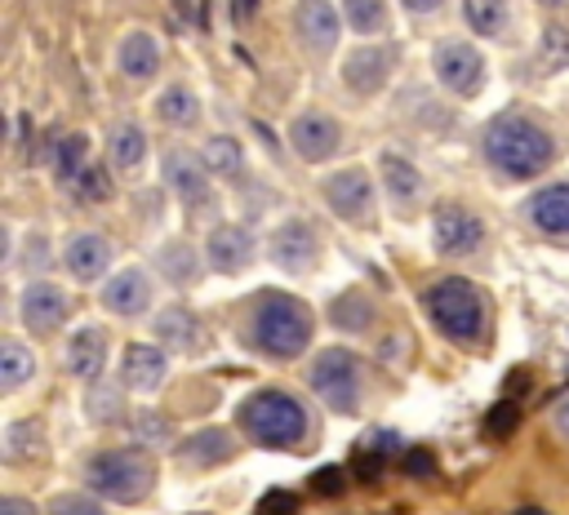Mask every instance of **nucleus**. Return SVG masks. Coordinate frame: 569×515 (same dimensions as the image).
Returning <instances> with one entry per match:
<instances>
[{
  "instance_id": "nucleus-3",
  "label": "nucleus",
  "mask_w": 569,
  "mask_h": 515,
  "mask_svg": "<svg viewBox=\"0 0 569 515\" xmlns=\"http://www.w3.org/2000/svg\"><path fill=\"white\" fill-rule=\"evenodd\" d=\"M236 417H240L244 435H249L253 444H262V448H293V444L307 435V413H302V404H298L289 391H276V386L253 391V395L240 404Z\"/></svg>"
},
{
  "instance_id": "nucleus-43",
  "label": "nucleus",
  "mask_w": 569,
  "mask_h": 515,
  "mask_svg": "<svg viewBox=\"0 0 569 515\" xmlns=\"http://www.w3.org/2000/svg\"><path fill=\"white\" fill-rule=\"evenodd\" d=\"M400 4H405L409 13H436V9L445 4V0H400Z\"/></svg>"
},
{
  "instance_id": "nucleus-30",
  "label": "nucleus",
  "mask_w": 569,
  "mask_h": 515,
  "mask_svg": "<svg viewBox=\"0 0 569 515\" xmlns=\"http://www.w3.org/2000/svg\"><path fill=\"white\" fill-rule=\"evenodd\" d=\"M84 151H89V138H84V133H67V138L58 142V151H53V169H58L62 182H76V178L84 173Z\"/></svg>"
},
{
  "instance_id": "nucleus-44",
  "label": "nucleus",
  "mask_w": 569,
  "mask_h": 515,
  "mask_svg": "<svg viewBox=\"0 0 569 515\" xmlns=\"http://www.w3.org/2000/svg\"><path fill=\"white\" fill-rule=\"evenodd\" d=\"M253 4H258V0H231V18H236V22H244V18L253 13Z\"/></svg>"
},
{
  "instance_id": "nucleus-28",
  "label": "nucleus",
  "mask_w": 569,
  "mask_h": 515,
  "mask_svg": "<svg viewBox=\"0 0 569 515\" xmlns=\"http://www.w3.org/2000/svg\"><path fill=\"white\" fill-rule=\"evenodd\" d=\"M342 22L356 36H373L387 27V0H342Z\"/></svg>"
},
{
  "instance_id": "nucleus-24",
  "label": "nucleus",
  "mask_w": 569,
  "mask_h": 515,
  "mask_svg": "<svg viewBox=\"0 0 569 515\" xmlns=\"http://www.w3.org/2000/svg\"><path fill=\"white\" fill-rule=\"evenodd\" d=\"M156 115H160L164 124L191 129V124L200 120V102H196V93H191L187 84H169V89L156 98Z\"/></svg>"
},
{
  "instance_id": "nucleus-4",
  "label": "nucleus",
  "mask_w": 569,
  "mask_h": 515,
  "mask_svg": "<svg viewBox=\"0 0 569 515\" xmlns=\"http://www.w3.org/2000/svg\"><path fill=\"white\" fill-rule=\"evenodd\" d=\"M84 479L107 502H142L156 488V462L142 448H107L89 457Z\"/></svg>"
},
{
  "instance_id": "nucleus-15",
  "label": "nucleus",
  "mask_w": 569,
  "mask_h": 515,
  "mask_svg": "<svg viewBox=\"0 0 569 515\" xmlns=\"http://www.w3.org/2000/svg\"><path fill=\"white\" fill-rule=\"evenodd\" d=\"M164 182L182 204H204L209 200V164H204V155L169 151L164 155Z\"/></svg>"
},
{
  "instance_id": "nucleus-38",
  "label": "nucleus",
  "mask_w": 569,
  "mask_h": 515,
  "mask_svg": "<svg viewBox=\"0 0 569 515\" xmlns=\"http://www.w3.org/2000/svg\"><path fill=\"white\" fill-rule=\"evenodd\" d=\"M53 515H102V506L93 497H80V493H67L53 502Z\"/></svg>"
},
{
  "instance_id": "nucleus-22",
  "label": "nucleus",
  "mask_w": 569,
  "mask_h": 515,
  "mask_svg": "<svg viewBox=\"0 0 569 515\" xmlns=\"http://www.w3.org/2000/svg\"><path fill=\"white\" fill-rule=\"evenodd\" d=\"M62 262H67V271L76 275V280H98L102 271H107V262H111V244L102 240V235H76L71 244H67V253H62Z\"/></svg>"
},
{
  "instance_id": "nucleus-25",
  "label": "nucleus",
  "mask_w": 569,
  "mask_h": 515,
  "mask_svg": "<svg viewBox=\"0 0 569 515\" xmlns=\"http://www.w3.org/2000/svg\"><path fill=\"white\" fill-rule=\"evenodd\" d=\"M200 320L191 315V311H182V306H169V311H160V320H156V333H160V342H169V346H178V351H196L200 346Z\"/></svg>"
},
{
  "instance_id": "nucleus-42",
  "label": "nucleus",
  "mask_w": 569,
  "mask_h": 515,
  "mask_svg": "<svg viewBox=\"0 0 569 515\" xmlns=\"http://www.w3.org/2000/svg\"><path fill=\"white\" fill-rule=\"evenodd\" d=\"M551 422H556V431L569 440V400L565 404H556V413H551Z\"/></svg>"
},
{
  "instance_id": "nucleus-40",
  "label": "nucleus",
  "mask_w": 569,
  "mask_h": 515,
  "mask_svg": "<svg viewBox=\"0 0 569 515\" xmlns=\"http://www.w3.org/2000/svg\"><path fill=\"white\" fill-rule=\"evenodd\" d=\"M311 484H316V493H338V488H342V479H338V466H325V471H320Z\"/></svg>"
},
{
  "instance_id": "nucleus-6",
  "label": "nucleus",
  "mask_w": 569,
  "mask_h": 515,
  "mask_svg": "<svg viewBox=\"0 0 569 515\" xmlns=\"http://www.w3.org/2000/svg\"><path fill=\"white\" fill-rule=\"evenodd\" d=\"M311 391L333 408V413H356L360 408V368H356V355L347 346H325L316 360H311V373H307Z\"/></svg>"
},
{
  "instance_id": "nucleus-35",
  "label": "nucleus",
  "mask_w": 569,
  "mask_h": 515,
  "mask_svg": "<svg viewBox=\"0 0 569 515\" xmlns=\"http://www.w3.org/2000/svg\"><path fill=\"white\" fill-rule=\"evenodd\" d=\"M333 324H342V329H356V324H369L373 320V306L360 297V293H342L338 302H333Z\"/></svg>"
},
{
  "instance_id": "nucleus-10",
  "label": "nucleus",
  "mask_w": 569,
  "mask_h": 515,
  "mask_svg": "<svg viewBox=\"0 0 569 515\" xmlns=\"http://www.w3.org/2000/svg\"><path fill=\"white\" fill-rule=\"evenodd\" d=\"M396 44H356V53L342 62V80L351 93L369 98L378 93L387 80H391V67H396Z\"/></svg>"
},
{
  "instance_id": "nucleus-1",
  "label": "nucleus",
  "mask_w": 569,
  "mask_h": 515,
  "mask_svg": "<svg viewBox=\"0 0 569 515\" xmlns=\"http://www.w3.org/2000/svg\"><path fill=\"white\" fill-rule=\"evenodd\" d=\"M480 147H485V160H489L498 173L516 178V182L538 178V173L556 160L551 133H547L542 124L525 120V115H511V111H507V115H493V120L485 124Z\"/></svg>"
},
{
  "instance_id": "nucleus-27",
  "label": "nucleus",
  "mask_w": 569,
  "mask_h": 515,
  "mask_svg": "<svg viewBox=\"0 0 569 515\" xmlns=\"http://www.w3.org/2000/svg\"><path fill=\"white\" fill-rule=\"evenodd\" d=\"M36 373V360L22 342H4L0 346V391H18L27 377Z\"/></svg>"
},
{
  "instance_id": "nucleus-34",
  "label": "nucleus",
  "mask_w": 569,
  "mask_h": 515,
  "mask_svg": "<svg viewBox=\"0 0 569 515\" xmlns=\"http://www.w3.org/2000/svg\"><path fill=\"white\" fill-rule=\"evenodd\" d=\"M569 62V31L565 27H547L542 44H538V67L542 71H560Z\"/></svg>"
},
{
  "instance_id": "nucleus-11",
  "label": "nucleus",
  "mask_w": 569,
  "mask_h": 515,
  "mask_svg": "<svg viewBox=\"0 0 569 515\" xmlns=\"http://www.w3.org/2000/svg\"><path fill=\"white\" fill-rule=\"evenodd\" d=\"M289 142H293V151H298L307 164H320V160H329V155L338 151L342 129H338V120H333L329 111H302V115L293 120V129H289Z\"/></svg>"
},
{
  "instance_id": "nucleus-19",
  "label": "nucleus",
  "mask_w": 569,
  "mask_h": 515,
  "mask_svg": "<svg viewBox=\"0 0 569 515\" xmlns=\"http://www.w3.org/2000/svg\"><path fill=\"white\" fill-rule=\"evenodd\" d=\"M107 346H111L107 329H98V324L76 329V333H71V346H67V368H71V377L93 382V377L102 373V364H107Z\"/></svg>"
},
{
  "instance_id": "nucleus-20",
  "label": "nucleus",
  "mask_w": 569,
  "mask_h": 515,
  "mask_svg": "<svg viewBox=\"0 0 569 515\" xmlns=\"http://www.w3.org/2000/svg\"><path fill=\"white\" fill-rule=\"evenodd\" d=\"M529 222L542 231V235H569V182H556V186H542L533 200H529Z\"/></svg>"
},
{
  "instance_id": "nucleus-7",
  "label": "nucleus",
  "mask_w": 569,
  "mask_h": 515,
  "mask_svg": "<svg viewBox=\"0 0 569 515\" xmlns=\"http://www.w3.org/2000/svg\"><path fill=\"white\" fill-rule=\"evenodd\" d=\"M431 67H436V80L458 98H476L485 89V58L467 40H453V36L440 40L431 53Z\"/></svg>"
},
{
  "instance_id": "nucleus-36",
  "label": "nucleus",
  "mask_w": 569,
  "mask_h": 515,
  "mask_svg": "<svg viewBox=\"0 0 569 515\" xmlns=\"http://www.w3.org/2000/svg\"><path fill=\"white\" fill-rule=\"evenodd\" d=\"M71 186H76L84 200H107V195H111V178H107V169H98V164H93V169H84Z\"/></svg>"
},
{
  "instance_id": "nucleus-21",
  "label": "nucleus",
  "mask_w": 569,
  "mask_h": 515,
  "mask_svg": "<svg viewBox=\"0 0 569 515\" xmlns=\"http://www.w3.org/2000/svg\"><path fill=\"white\" fill-rule=\"evenodd\" d=\"M116 62L129 80H151L160 71V40L151 31H129L116 49Z\"/></svg>"
},
{
  "instance_id": "nucleus-16",
  "label": "nucleus",
  "mask_w": 569,
  "mask_h": 515,
  "mask_svg": "<svg viewBox=\"0 0 569 515\" xmlns=\"http://www.w3.org/2000/svg\"><path fill=\"white\" fill-rule=\"evenodd\" d=\"M204 258H209L213 271L236 275V271H244V266L253 262V235H249L244 226H236V222H222V226L209 231V240H204Z\"/></svg>"
},
{
  "instance_id": "nucleus-37",
  "label": "nucleus",
  "mask_w": 569,
  "mask_h": 515,
  "mask_svg": "<svg viewBox=\"0 0 569 515\" xmlns=\"http://www.w3.org/2000/svg\"><path fill=\"white\" fill-rule=\"evenodd\" d=\"M516 422H520V413H516V404H511V400H502L498 408H489V417H485V431L502 440V435H511V431H516Z\"/></svg>"
},
{
  "instance_id": "nucleus-41",
  "label": "nucleus",
  "mask_w": 569,
  "mask_h": 515,
  "mask_svg": "<svg viewBox=\"0 0 569 515\" xmlns=\"http://www.w3.org/2000/svg\"><path fill=\"white\" fill-rule=\"evenodd\" d=\"M0 515H36V506H27L22 497H4L0 502Z\"/></svg>"
},
{
  "instance_id": "nucleus-17",
  "label": "nucleus",
  "mask_w": 569,
  "mask_h": 515,
  "mask_svg": "<svg viewBox=\"0 0 569 515\" xmlns=\"http://www.w3.org/2000/svg\"><path fill=\"white\" fill-rule=\"evenodd\" d=\"M164 373H169V360H164L160 346H151V342H129L124 346V355H120V382L124 386L156 391L164 382Z\"/></svg>"
},
{
  "instance_id": "nucleus-23",
  "label": "nucleus",
  "mask_w": 569,
  "mask_h": 515,
  "mask_svg": "<svg viewBox=\"0 0 569 515\" xmlns=\"http://www.w3.org/2000/svg\"><path fill=\"white\" fill-rule=\"evenodd\" d=\"M107 155H111L116 169H138L142 155H147V133H142V124L120 120V124L111 129V138H107Z\"/></svg>"
},
{
  "instance_id": "nucleus-39",
  "label": "nucleus",
  "mask_w": 569,
  "mask_h": 515,
  "mask_svg": "<svg viewBox=\"0 0 569 515\" xmlns=\"http://www.w3.org/2000/svg\"><path fill=\"white\" fill-rule=\"evenodd\" d=\"M405 471H409V475H427V471H431V453H427V448H409V453H405Z\"/></svg>"
},
{
  "instance_id": "nucleus-5",
  "label": "nucleus",
  "mask_w": 569,
  "mask_h": 515,
  "mask_svg": "<svg viewBox=\"0 0 569 515\" xmlns=\"http://www.w3.org/2000/svg\"><path fill=\"white\" fill-rule=\"evenodd\" d=\"M422 302H427L431 324L449 342H476L480 337V329H485V297H480V289L471 280H462V275L436 280Z\"/></svg>"
},
{
  "instance_id": "nucleus-12",
  "label": "nucleus",
  "mask_w": 569,
  "mask_h": 515,
  "mask_svg": "<svg viewBox=\"0 0 569 515\" xmlns=\"http://www.w3.org/2000/svg\"><path fill=\"white\" fill-rule=\"evenodd\" d=\"M431 240H436L440 253H471L485 240V226L462 204H436V213H431Z\"/></svg>"
},
{
  "instance_id": "nucleus-2",
  "label": "nucleus",
  "mask_w": 569,
  "mask_h": 515,
  "mask_svg": "<svg viewBox=\"0 0 569 515\" xmlns=\"http://www.w3.org/2000/svg\"><path fill=\"white\" fill-rule=\"evenodd\" d=\"M249 333H253L258 351H267L271 360H293L311 342V311L289 293H267L253 306Z\"/></svg>"
},
{
  "instance_id": "nucleus-8",
  "label": "nucleus",
  "mask_w": 569,
  "mask_h": 515,
  "mask_svg": "<svg viewBox=\"0 0 569 515\" xmlns=\"http://www.w3.org/2000/svg\"><path fill=\"white\" fill-rule=\"evenodd\" d=\"M325 200L338 218L369 226L373 222V182L365 169H338L325 178Z\"/></svg>"
},
{
  "instance_id": "nucleus-18",
  "label": "nucleus",
  "mask_w": 569,
  "mask_h": 515,
  "mask_svg": "<svg viewBox=\"0 0 569 515\" xmlns=\"http://www.w3.org/2000/svg\"><path fill=\"white\" fill-rule=\"evenodd\" d=\"M102 306H107L111 315H142V311L151 306V275L138 271V266L111 275L107 289H102Z\"/></svg>"
},
{
  "instance_id": "nucleus-32",
  "label": "nucleus",
  "mask_w": 569,
  "mask_h": 515,
  "mask_svg": "<svg viewBox=\"0 0 569 515\" xmlns=\"http://www.w3.org/2000/svg\"><path fill=\"white\" fill-rule=\"evenodd\" d=\"M231 453V444H227V431H200V435H191L187 444H182V457H191V462H200V466H209V462H222Z\"/></svg>"
},
{
  "instance_id": "nucleus-29",
  "label": "nucleus",
  "mask_w": 569,
  "mask_h": 515,
  "mask_svg": "<svg viewBox=\"0 0 569 515\" xmlns=\"http://www.w3.org/2000/svg\"><path fill=\"white\" fill-rule=\"evenodd\" d=\"M462 18L480 36H498L507 27V0H462Z\"/></svg>"
},
{
  "instance_id": "nucleus-14",
  "label": "nucleus",
  "mask_w": 569,
  "mask_h": 515,
  "mask_svg": "<svg viewBox=\"0 0 569 515\" xmlns=\"http://www.w3.org/2000/svg\"><path fill=\"white\" fill-rule=\"evenodd\" d=\"M293 27H298V40H302L311 53H329V49L338 44L342 13H338L329 0H298V9H293Z\"/></svg>"
},
{
  "instance_id": "nucleus-45",
  "label": "nucleus",
  "mask_w": 569,
  "mask_h": 515,
  "mask_svg": "<svg viewBox=\"0 0 569 515\" xmlns=\"http://www.w3.org/2000/svg\"><path fill=\"white\" fill-rule=\"evenodd\" d=\"M538 4H547V9H556V4H569V0H538Z\"/></svg>"
},
{
  "instance_id": "nucleus-33",
  "label": "nucleus",
  "mask_w": 569,
  "mask_h": 515,
  "mask_svg": "<svg viewBox=\"0 0 569 515\" xmlns=\"http://www.w3.org/2000/svg\"><path fill=\"white\" fill-rule=\"evenodd\" d=\"M160 271L173 280V284H191L196 280V262H191V249L178 240V244H164L160 249Z\"/></svg>"
},
{
  "instance_id": "nucleus-9",
  "label": "nucleus",
  "mask_w": 569,
  "mask_h": 515,
  "mask_svg": "<svg viewBox=\"0 0 569 515\" xmlns=\"http://www.w3.org/2000/svg\"><path fill=\"white\" fill-rule=\"evenodd\" d=\"M267 249H271V262H276L280 271H289V275L311 271V266H316V258H320V240H316L311 222H302V218L280 222V226L271 231Z\"/></svg>"
},
{
  "instance_id": "nucleus-13",
  "label": "nucleus",
  "mask_w": 569,
  "mask_h": 515,
  "mask_svg": "<svg viewBox=\"0 0 569 515\" xmlns=\"http://www.w3.org/2000/svg\"><path fill=\"white\" fill-rule=\"evenodd\" d=\"M18 311H22V324H27V329H36V333H53V329H62V320L71 315V297H67L58 284L36 280V284L22 289Z\"/></svg>"
},
{
  "instance_id": "nucleus-31",
  "label": "nucleus",
  "mask_w": 569,
  "mask_h": 515,
  "mask_svg": "<svg viewBox=\"0 0 569 515\" xmlns=\"http://www.w3.org/2000/svg\"><path fill=\"white\" fill-rule=\"evenodd\" d=\"M204 164H209V173H240L244 151H240V142L231 133H218V138L204 142Z\"/></svg>"
},
{
  "instance_id": "nucleus-26",
  "label": "nucleus",
  "mask_w": 569,
  "mask_h": 515,
  "mask_svg": "<svg viewBox=\"0 0 569 515\" xmlns=\"http://www.w3.org/2000/svg\"><path fill=\"white\" fill-rule=\"evenodd\" d=\"M378 169H382L387 191H391L400 204H413V200H418V191H422V173H418L409 160H400V155H382Z\"/></svg>"
}]
</instances>
